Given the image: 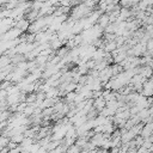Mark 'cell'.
I'll use <instances>...</instances> for the list:
<instances>
[{
    "mask_svg": "<svg viewBox=\"0 0 153 153\" xmlns=\"http://www.w3.org/2000/svg\"><path fill=\"white\" fill-rule=\"evenodd\" d=\"M104 108H105V100H104V98L102 96L100 97H97L96 100H94V109H97L98 111H102Z\"/></svg>",
    "mask_w": 153,
    "mask_h": 153,
    "instance_id": "obj_2",
    "label": "cell"
},
{
    "mask_svg": "<svg viewBox=\"0 0 153 153\" xmlns=\"http://www.w3.org/2000/svg\"><path fill=\"white\" fill-rule=\"evenodd\" d=\"M151 135H152V123L148 122V123H146V124L142 127V129H141V131H140V136H141L142 139H146V137H148V136H151Z\"/></svg>",
    "mask_w": 153,
    "mask_h": 153,
    "instance_id": "obj_1",
    "label": "cell"
}]
</instances>
